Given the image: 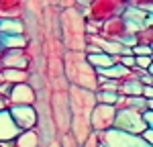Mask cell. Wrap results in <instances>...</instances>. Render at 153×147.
<instances>
[{
  "label": "cell",
  "instance_id": "obj_1",
  "mask_svg": "<svg viewBox=\"0 0 153 147\" xmlns=\"http://www.w3.org/2000/svg\"><path fill=\"white\" fill-rule=\"evenodd\" d=\"M98 143L104 147H153L149 143H145L141 139V135H133V133H125L118 129H108L102 133H94Z\"/></svg>",
  "mask_w": 153,
  "mask_h": 147
},
{
  "label": "cell",
  "instance_id": "obj_2",
  "mask_svg": "<svg viewBox=\"0 0 153 147\" xmlns=\"http://www.w3.org/2000/svg\"><path fill=\"white\" fill-rule=\"evenodd\" d=\"M147 125L143 121L141 112L135 108H117L114 112V129L125 131V133H133V135H141L143 129Z\"/></svg>",
  "mask_w": 153,
  "mask_h": 147
},
{
  "label": "cell",
  "instance_id": "obj_3",
  "mask_svg": "<svg viewBox=\"0 0 153 147\" xmlns=\"http://www.w3.org/2000/svg\"><path fill=\"white\" fill-rule=\"evenodd\" d=\"M114 112L117 108L110 104H98L96 102L90 110V129L92 133H102L114 127Z\"/></svg>",
  "mask_w": 153,
  "mask_h": 147
},
{
  "label": "cell",
  "instance_id": "obj_4",
  "mask_svg": "<svg viewBox=\"0 0 153 147\" xmlns=\"http://www.w3.org/2000/svg\"><path fill=\"white\" fill-rule=\"evenodd\" d=\"M8 112H10L14 125L21 129V131H27V129H35L37 122H39V112L35 110L33 104H19V106H8Z\"/></svg>",
  "mask_w": 153,
  "mask_h": 147
},
{
  "label": "cell",
  "instance_id": "obj_5",
  "mask_svg": "<svg viewBox=\"0 0 153 147\" xmlns=\"http://www.w3.org/2000/svg\"><path fill=\"white\" fill-rule=\"evenodd\" d=\"M8 106H19V104H35L37 94L31 86L27 84H12L8 92Z\"/></svg>",
  "mask_w": 153,
  "mask_h": 147
},
{
  "label": "cell",
  "instance_id": "obj_6",
  "mask_svg": "<svg viewBox=\"0 0 153 147\" xmlns=\"http://www.w3.org/2000/svg\"><path fill=\"white\" fill-rule=\"evenodd\" d=\"M21 133V129L14 125L8 108L0 110V141H8V139H14L16 135Z\"/></svg>",
  "mask_w": 153,
  "mask_h": 147
},
{
  "label": "cell",
  "instance_id": "obj_7",
  "mask_svg": "<svg viewBox=\"0 0 153 147\" xmlns=\"http://www.w3.org/2000/svg\"><path fill=\"white\" fill-rule=\"evenodd\" d=\"M6 53L0 57L2 68H19V70H27V57H25L23 49H4Z\"/></svg>",
  "mask_w": 153,
  "mask_h": 147
},
{
  "label": "cell",
  "instance_id": "obj_8",
  "mask_svg": "<svg viewBox=\"0 0 153 147\" xmlns=\"http://www.w3.org/2000/svg\"><path fill=\"white\" fill-rule=\"evenodd\" d=\"M118 55H108L104 51L98 53H86V61L94 68V70H102V68H110L112 63H117Z\"/></svg>",
  "mask_w": 153,
  "mask_h": 147
},
{
  "label": "cell",
  "instance_id": "obj_9",
  "mask_svg": "<svg viewBox=\"0 0 153 147\" xmlns=\"http://www.w3.org/2000/svg\"><path fill=\"white\" fill-rule=\"evenodd\" d=\"M27 80H29V72L27 70H19V68H2L0 70V82L25 84Z\"/></svg>",
  "mask_w": 153,
  "mask_h": 147
},
{
  "label": "cell",
  "instance_id": "obj_10",
  "mask_svg": "<svg viewBox=\"0 0 153 147\" xmlns=\"http://www.w3.org/2000/svg\"><path fill=\"white\" fill-rule=\"evenodd\" d=\"M14 145H16V147H39V145H41V137H39L37 127H35V129L21 131V133L14 137Z\"/></svg>",
  "mask_w": 153,
  "mask_h": 147
},
{
  "label": "cell",
  "instance_id": "obj_11",
  "mask_svg": "<svg viewBox=\"0 0 153 147\" xmlns=\"http://www.w3.org/2000/svg\"><path fill=\"white\" fill-rule=\"evenodd\" d=\"M131 74H133V70H127L120 63H112L110 68L96 70V76H102V78H108V80H125V78H129Z\"/></svg>",
  "mask_w": 153,
  "mask_h": 147
},
{
  "label": "cell",
  "instance_id": "obj_12",
  "mask_svg": "<svg viewBox=\"0 0 153 147\" xmlns=\"http://www.w3.org/2000/svg\"><path fill=\"white\" fill-rule=\"evenodd\" d=\"M0 47L2 49H23L25 37L23 35H4L0 33Z\"/></svg>",
  "mask_w": 153,
  "mask_h": 147
},
{
  "label": "cell",
  "instance_id": "obj_13",
  "mask_svg": "<svg viewBox=\"0 0 153 147\" xmlns=\"http://www.w3.org/2000/svg\"><path fill=\"white\" fill-rule=\"evenodd\" d=\"M0 33H4V35H23V23L12 21V19H4V21H0Z\"/></svg>",
  "mask_w": 153,
  "mask_h": 147
},
{
  "label": "cell",
  "instance_id": "obj_14",
  "mask_svg": "<svg viewBox=\"0 0 153 147\" xmlns=\"http://www.w3.org/2000/svg\"><path fill=\"white\" fill-rule=\"evenodd\" d=\"M118 92H108V90H94V100L98 104H110V106H114L118 100Z\"/></svg>",
  "mask_w": 153,
  "mask_h": 147
},
{
  "label": "cell",
  "instance_id": "obj_15",
  "mask_svg": "<svg viewBox=\"0 0 153 147\" xmlns=\"http://www.w3.org/2000/svg\"><path fill=\"white\" fill-rule=\"evenodd\" d=\"M145 21V12L135 10V8H129L127 10V23L129 24H141Z\"/></svg>",
  "mask_w": 153,
  "mask_h": 147
},
{
  "label": "cell",
  "instance_id": "obj_16",
  "mask_svg": "<svg viewBox=\"0 0 153 147\" xmlns=\"http://www.w3.org/2000/svg\"><path fill=\"white\" fill-rule=\"evenodd\" d=\"M135 68L145 70V72H151V55H137L135 57Z\"/></svg>",
  "mask_w": 153,
  "mask_h": 147
},
{
  "label": "cell",
  "instance_id": "obj_17",
  "mask_svg": "<svg viewBox=\"0 0 153 147\" xmlns=\"http://www.w3.org/2000/svg\"><path fill=\"white\" fill-rule=\"evenodd\" d=\"M117 63L125 65L127 70H133V68H135V55H131V53H127V55H118Z\"/></svg>",
  "mask_w": 153,
  "mask_h": 147
},
{
  "label": "cell",
  "instance_id": "obj_18",
  "mask_svg": "<svg viewBox=\"0 0 153 147\" xmlns=\"http://www.w3.org/2000/svg\"><path fill=\"white\" fill-rule=\"evenodd\" d=\"M131 55H151V45H135L131 47Z\"/></svg>",
  "mask_w": 153,
  "mask_h": 147
},
{
  "label": "cell",
  "instance_id": "obj_19",
  "mask_svg": "<svg viewBox=\"0 0 153 147\" xmlns=\"http://www.w3.org/2000/svg\"><path fill=\"white\" fill-rule=\"evenodd\" d=\"M141 139L145 141V143H149V145H153V127H145V129H143Z\"/></svg>",
  "mask_w": 153,
  "mask_h": 147
},
{
  "label": "cell",
  "instance_id": "obj_20",
  "mask_svg": "<svg viewBox=\"0 0 153 147\" xmlns=\"http://www.w3.org/2000/svg\"><path fill=\"white\" fill-rule=\"evenodd\" d=\"M141 117H143V121H145L147 127H153V110L151 108H145L141 112Z\"/></svg>",
  "mask_w": 153,
  "mask_h": 147
},
{
  "label": "cell",
  "instance_id": "obj_21",
  "mask_svg": "<svg viewBox=\"0 0 153 147\" xmlns=\"http://www.w3.org/2000/svg\"><path fill=\"white\" fill-rule=\"evenodd\" d=\"M80 147H98V139H96V135L90 133V135H88V139H86Z\"/></svg>",
  "mask_w": 153,
  "mask_h": 147
},
{
  "label": "cell",
  "instance_id": "obj_22",
  "mask_svg": "<svg viewBox=\"0 0 153 147\" xmlns=\"http://www.w3.org/2000/svg\"><path fill=\"white\" fill-rule=\"evenodd\" d=\"M141 96L145 98V100H153V88H151V86H143Z\"/></svg>",
  "mask_w": 153,
  "mask_h": 147
},
{
  "label": "cell",
  "instance_id": "obj_23",
  "mask_svg": "<svg viewBox=\"0 0 153 147\" xmlns=\"http://www.w3.org/2000/svg\"><path fill=\"white\" fill-rule=\"evenodd\" d=\"M6 108H8V98L0 94V110H6Z\"/></svg>",
  "mask_w": 153,
  "mask_h": 147
},
{
  "label": "cell",
  "instance_id": "obj_24",
  "mask_svg": "<svg viewBox=\"0 0 153 147\" xmlns=\"http://www.w3.org/2000/svg\"><path fill=\"white\" fill-rule=\"evenodd\" d=\"M0 147H16V145H14V139H8V141H0Z\"/></svg>",
  "mask_w": 153,
  "mask_h": 147
},
{
  "label": "cell",
  "instance_id": "obj_25",
  "mask_svg": "<svg viewBox=\"0 0 153 147\" xmlns=\"http://www.w3.org/2000/svg\"><path fill=\"white\" fill-rule=\"evenodd\" d=\"M49 147H61V145H59L57 141H53V143H51V145H49Z\"/></svg>",
  "mask_w": 153,
  "mask_h": 147
}]
</instances>
